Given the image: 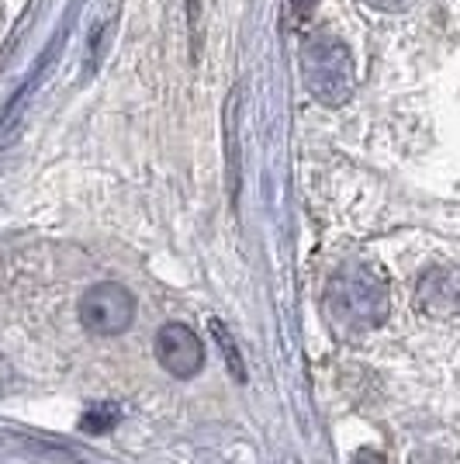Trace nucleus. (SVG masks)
I'll list each match as a JSON object with an SVG mask.
<instances>
[{
    "instance_id": "1",
    "label": "nucleus",
    "mask_w": 460,
    "mask_h": 464,
    "mask_svg": "<svg viewBox=\"0 0 460 464\" xmlns=\"http://www.w3.org/2000/svg\"><path fill=\"white\" fill-rule=\"evenodd\" d=\"M302 80L308 94L329 108H340L353 94V53L340 35L315 32L302 45Z\"/></svg>"
},
{
    "instance_id": "2",
    "label": "nucleus",
    "mask_w": 460,
    "mask_h": 464,
    "mask_svg": "<svg viewBox=\"0 0 460 464\" xmlns=\"http://www.w3.org/2000/svg\"><path fill=\"white\" fill-rule=\"evenodd\" d=\"M329 309L350 329L378 326L384 319V312H388V291H384L381 277L370 267L353 264V267H346L343 274L332 277V285H329Z\"/></svg>"
},
{
    "instance_id": "3",
    "label": "nucleus",
    "mask_w": 460,
    "mask_h": 464,
    "mask_svg": "<svg viewBox=\"0 0 460 464\" xmlns=\"http://www.w3.org/2000/svg\"><path fill=\"white\" fill-rule=\"evenodd\" d=\"M132 291L115 285V281H101V285L83 291V298H80V323L97 336H118L132 326Z\"/></svg>"
},
{
    "instance_id": "4",
    "label": "nucleus",
    "mask_w": 460,
    "mask_h": 464,
    "mask_svg": "<svg viewBox=\"0 0 460 464\" xmlns=\"http://www.w3.org/2000/svg\"><path fill=\"white\" fill-rule=\"evenodd\" d=\"M156 361L163 364V371H170L173 378H194L205 368V347L191 326L167 323L156 336Z\"/></svg>"
},
{
    "instance_id": "5",
    "label": "nucleus",
    "mask_w": 460,
    "mask_h": 464,
    "mask_svg": "<svg viewBox=\"0 0 460 464\" xmlns=\"http://www.w3.org/2000/svg\"><path fill=\"white\" fill-rule=\"evenodd\" d=\"M416 305L426 315H450L460 305V274L450 267H433L422 274Z\"/></svg>"
},
{
    "instance_id": "6",
    "label": "nucleus",
    "mask_w": 460,
    "mask_h": 464,
    "mask_svg": "<svg viewBox=\"0 0 460 464\" xmlns=\"http://www.w3.org/2000/svg\"><path fill=\"white\" fill-rule=\"evenodd\" d=\"M211 333H215V340H218V350H222V353H225V361H229L232 378L246 382V364H243V357L235 353V343H232L229 329H225L222 323H218V319H215V323H211Z\"/></svg>"
},
{
    "instance_id": "7",
    "label": "nucleus",
    "mask_w": 460,
    "mask_h": 464,
    "mask_svg": "<svg viewBox=\"0 0 460 464\" xmlns=\"http://www.w3.org/2000/svg\"><path fill=\"white\" fill-rule=\"evenodd\" d=\"M118 416H121V409L115 406V402H104V406H94L87 409V416H83V430L87 433H104V430H111V426L118 423Z\"/></svg>"
},
{
    "instance_id": "8",
    "label": "nucleus",
    "mask_w": 460,
    "mask_h": 464,
    "mask_svg": "<svg viewBox=\"0 0 460 464\" xmlns=\"http://www.w3.org/2000/svg\"><path fill=\"white\" fill-rule=\"evenodd\" d=\"M367 4L378 11H388V14H398V11H408L416 0H367Z\"/></svg>"
},
{
    "instance_id": "9",
    "label": "nucleus",
    "mask_w": 460,
    "mask_h": 464,
    "mask_svg": "<svg viewBox=\"0 0 460 464\" xmlns=\"http://www.w3.org/2000/svg\"><path fill=\"white\" fill-rule=\"evenodd\" d=\"M350 464H384V458L381 454H374V450H360Z\"/></svg>"
},
{
    "instance_id": "10",
    "label": "nucleus",
    "mask_w": 460,
    "mask_h": 464,
    "mask_svg": "<svg viewBox=\"0 0 460 464\" xmlns=\"http://www.w3.org/2000/svg\"><path fill=\"white\" fill-rule=\"evenodd\" d=\"M291 7H294V14H298V18H308V14H311V7H315V0H291Z\"/></svg>"
}]
</instances>
